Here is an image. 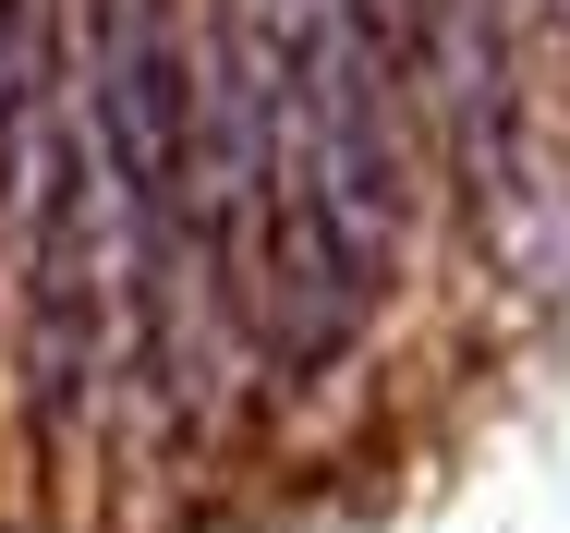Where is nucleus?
Segmentation results:
<instances>
[{
  "label": "nucleus",
  "mask_w": 570,
  "mask_h": 533,
  "mask_svg": "<svg viewBox=\"0 0 570 533\" xmlns=\"http://www.w3.org/2000/svg\"><path fill=\"white\" fill-rule=\"evenodd\" d=\"M12 230H24V425L49 448L110 425L121 388V279H110V195L98 158L73 134V109L37 121L24 182H12Z\"/></svg>",
  "instance_id": "obj_2"
},
{
  "label": "nucleus",
  "mask_w": 570,
  "mask_h": 533,
  "mask_svg": "<svg viewBox=\"0 0 570 533\" xmlns=\"http://www.w3.org/2000/svg\"><path fill=\"white\" fill-rule=\"evenodd\" d=\"M195 267H207V316L279 376L341 364L376 316V292L316 230L292 61L255 0H207L195 24Z\"/></svg>",
  "instance_id": "obj_1"
}]
</instances>
